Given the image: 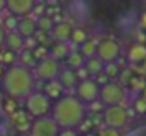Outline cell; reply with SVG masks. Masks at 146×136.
<instances>
[{
    "mask_svg": "<svg viewBox=\"0 0 146 136\" xmlns=\"http://www.w3.org/2000/svg\"><path fill=\"white\" fill-rule=\"evenodd\" d=\"M73 29H75V27H73L70 22H58V24H54V27H53V31H51V36H53V39H54L56 43H65V44H68L70 39H72Z\"/></svg>",
    "mask_w": 146,
    "mask_h": 136,
    "instance_id": "7c38bea8",
    "label": "cell"
},
{
    "mask_svg": "<svg viewBox=\"0 0 146 136\" xmlns=\"http://www.w3.org/2000/svg\"><path fill=\"white\" fill-rule=\"evenodd\" d=\"M129 119V112L124 105H117V107H106L104 111V124L107 128L121 131Z\"/></svg>",
    "mask_w": 146,
    "mask_h": 136,
    "instance_id": "ba28073f",
    "label": "cell"
},
{
    "mask_svg": "<svg viewBox=\"0 0 146 136\" xmlns=\"http://www.w3.org/2000/svg\"><path fill=\"white\" fill-rule=\"evenodd\" d=\"M5 39H7V31H5L3 26L0 24V49L5 46Z\"/></svg>",
    "mask_w": 146,
    "mask_h": 136,
    "instance_id": "484cf974",
    "label": "cell"
},
{
    "mask_svg": "<svg viewBox=\"0 0 146 136\" xmlns=\"http://www.w3.org/2000/svg\"><path fill=\"white\" fill-rule=\"evenodd\" d=\"M127 58H129L131 61H136V63L146 60V46H143V44H133V46L129 48Z\"/></svg>",
    "mask_w": 146,
    "mask_h": 136,
    "instance_id": "ffe728a7",
    "label": "cell"
},
{
    "mask_svg": "<svg viewBox=\"0 0 146 136\" xmlns=\"http://www.w3.org/2000/svg\"><path fill=\"white\" fill-rule=\"evenodd\" d=\"M36 3L37 2L34 0H7V10L10 15L21 19V17L29 15L36 9Z\"/></svg>",
    "mask_w": 146,
    "mask_h": 136,
    "instance_id": "30bf717a",
    "label": "cell"
},
{
    "mask_svg": "<svg viewBox=\"0 0 146 136\" xmlns=\"http://www.w3.org/2000/svg\"><path fill=\"white\" fill-rule=\"evenodd\" d=\"M85 70L90 73V75H100L106 71V65L97 58V56H92L85 61Z\"/></svg>",
    "mask_w": 146,
    "mask_h": 136,
    "instance_id": "d6986e66",
    "label": "cell"
},
{
    "mask_svg": "<svg viewBox=\"0 0 146 136\" xmlns=\"http://www.w3.org/2000/svg\"><path fill=\"white\" fill-rule=\"evenodd\" d=\"M51 107H53V101L44 92H33L26 99V111L29 116H33V119L51 116Z\"/></svg>",
    "mask_w": 146,
    "mask_h": 136,
    "instance_id": "5b68a950",
    "label": "cell"
},
{
    "mask_svg": "<svg viewBox=\"0 0 146 136\" xmlns=\"http://www.w3.org/2000/svg\"><path fill=\"white\" fill-rule=\"evenodd\" d=\"M99 101L102 102L106 107H117V105H124L127 102V90L124 85H121L115 80L106 82L104 85H100V95Z\"/></svg>",
    "mask_w": 146,
    "mask_h": 136,
    "instance_id": "3957f363",
    "label": "cell"
},
{
    "mask_svg": "<svg viewBox=\"0 0 146 136\" xmlns=\"http://www.w3.org/2000/svg\"><path fill=\"white\" fill-rule=\"evenodd\" d=\"M87 116V105L82 104L73 94H65L61 99L53 102L51 117L60 129H76Z\"/></svg>",
    "mask_w": 146,
    "mask_h": 136,
    "instance_id": "7a4b0ae2",
    "label": "cell"
},
{
    "mask_svg": "<svg viewBox=\"0 0 146 136\" xmlns=\"http://www.w3.org/2000/svg\"><path fill=\"white\" fill-rule=\"evenodd\" d=\"M58 82L65 89V92H72V90L75 92V89H76V85L80 82L78 71H75V70H72L68 67H63L61 71H60V75H58Z\"/></svg>",
    "mask_w": 146,
    "mask_h": 136,
    "instance_id": "8fae6325",
    "label": "cell"
},
{
    "mask_svg": "<svg viewBox=\"0 0 146 136\" xmlns=\"http://www.w3.org/2000/svg\"><path fill=\"white\" fill-rule=\"evenodd\" d=\"M37 31H41V33H49L53 31V27H54V24H53V21H51V17H46V15H42V17H37Z\"/></svg>",
    "mask_w": 146,
    "mask_h": 136,
    "instance_id": "603a6c76",
    "label": "cell"
},
{
    "mask_svg": "<svg viewBox=\"0 0 146 136\" xmlns=\"http://www.w3.org/2000/svg\"><path fill=\"white\" fill-rule=\"evenodd\" d=\"M12 123H14V126L17 128V129H31V119H29V114L27 112H22V111H17V112H14V116H12Z\"/></svg>",
    "mask_w": 146,
    "mask_h": 136,
    "instance_id": "ac0fdd59",
    "label": "cell"
},
{
    "mask_svg": "<svg viewBox=\"0 0 146 136\" xmlns=\"http://www.w3.org/2000/svg\"><path fill=\"white\" fill-rule=\"evenodd\" d=\"M68 55H70V48H68V44H65V43H56V44H53L51 49H49V56L54 58V60H58V61L68 58Z\"/></svg>",
    "mask_w": 146,
    "mask_h": 136,
    "instance_id": "e0dca14e",
    "label": "cell"
},
{
    "mask_svg": "<svg viewBox=\"0 0 146 136\" xmlns=\"http://www.w3.org/2000/svg\"><path fill=\"white\" fill-rule=\"evenodd\" d=\"M87 41H88V34H87L85 29H82V27H75V29H73V34H72L70 43L82 46V44H83V43H87Z\"/></svg>",
    "mask_w": 146,
    "mask_h": 136,
    "instance_id": "7402d4cb",
    "label": "cell"
},
{
    "mask_svg": "<svg viewBox=\"0 0 146 136\" xmlns=\"http://www.w3.org/2000/svg\"><path fill=\"white\" fill-rule=\"evenodd\" d=\"M61 68H63L61 61H58V60L51 58L49 55H46L44 58L37 60L36 67L33 68V73H34L36 80H41L44 83H49L53 80H58V75L61 71Z\"/></svg>",
    "mask_w": 146,
    "mask_h": 136,
    "instance_id": "277c9868",
    "label": "cell"
},
{
    "mask_svg": "<svg viewBox=\"0 0 146 136\" xmlns=\"http://www.w3.org/2000/svg\"><path fill=\"white\" fill-rule=\"evenodd\" d=\"M97 44H99V41L88 39L87 43H83V44L80 46V53L85 56V60H88V58H92V56L97 55Z\"/></svg>",
    "mask_w": 146,
    "mask_h": 136,
    "instance_id": "44dd1931",
    "label": "cell"
},
{
    "mask_svg": "<svg viewBox=\"0 0 146 136\" xmlns=\"http://www.w3.org/2000/svg\"><path fill=\"white\" fill-rule=\"evenodd\" d=\"M106 67L114 65L117 61V58L121 56V44L112 39V37H104L99 41L97 44V55H95Z\"/></svg>",
    "mask_w": 146,
    "mask_h": 136,
    "instance_id": "52a82bcc",
    "label": "cell"
},
{
    "mask_svg": "<svg viewBox=\"0 0 146 136\" xmlns=\"http://www.w3.org/2000/svg\"><path fill=\"white\" fill-rule=\"evenodd\" d=\"M58 136H78L76 129H61Z\"/></svg>",
    "mask_w": 146,
    "mask_h": 136,
    "instance_id": "4316f807",
    "label": "cell"
},
{
    "mask_svg": "<svg viewBox=\"0 0 146 136\" xmlns=\"http://www.w3.org/2000/svg\"><path fill=\"white\" fill-rule=\"evenodd\" d=\"M17 22H19V19L9 14V15L3 19V24H2V26H3V29H5L7 33H12V31H15V29H17Z\"/></svg>",
    "mask_w": 146,
    "mask_h": 136,
    "instance_id": "cb8c5ba5",
    "label": "cell"
},
{
    "mask_svg": "<svg viewBox=\"0 0 146 136\" xmlns=\"http://www.w3.org/2000/svg\"><path fill=\"white\" fill-rule=\"evenodd\" d=\"M85 56L80 53V51H70V55H68V58H66V67L75 70V71H78V70H82V68H85Z\"/></svg>",
    "mask_w": 146,
    "mask_h": 136,
    "instance_id": "2e32d148",
    "label": "cell"
},
{
    "mask_svg": "<svg viewBox=\"0 0 146 136\" xmlns=\"http://www.w3.org/2000/svg\"><path fill=\"white\" fill-rule=\"evenodd\" d=\"M99 136H121V131H117V129H112V128L104 126V128L99 131Z\"/></svg>",
    "mask_w": 146,
    "mask_h": 136,
    "instance_id": "d4e9b609",
    "label": "cell"
},
{
    "mask_svg": "<svg viewBox=\"0 0 146 136\" xmlns=\"http://www.w3.org/2000/svg\"><path fill=\"white\" fill-rule=\"evenodd\" d=\"M82 104H92V102L99 101V95H100V83L94 78H82L75 89V94H73Z\"/></svg>",
    "mask_w": 146,
    "mask_h": 136,
    "instance_id": "8992f818",
    "label": "cell"
},
{
    "mask_svg": "<svg viewBox=\"0 0 146 136\" xmlns=\"http://www.w3.org/2000/svg\"><path fill=\"white\" fill-rule=\"evenodd\" d=\"M143 24H145V26H146V14H145V15H143Z\"/></svg>",
    "mask_w": 146,
    "mask_h": 136,
    "instance_id": "f546056e",
    "label": "cell"
},
{
    "mask_svg": "<svg viewBox=\"0 0 146 136\" xmlns=\"http://www.w3.org/2000/svg\"><path fill=\"white\" fill-rule=\"evenodd\" d=\"M44 94L54 102V101H58V99H61V97L65 95V89L60 85L58 80H53V82L46 83V87H44Z\"/></svg>",
    "mask_w": 146,
    "mask_h": 136,
    "instance_id": "9a60e30c",
    "label": "cell"
},
{
    "mask_svg": "<svg viewBox=\"0 0 146 136\" xmlns=\"http://www.w3.org/2000/svg\"><path fill=\"white\" fill-rule=\"evenodd\" d=\"M26 46V39L17 33V31H12V33H7V39H5V48L12 53H17V51H22Z\"/></svg>",
    "mask_w": 146,
    "mask_h": 136,
    "instance_id": "5bb4252c",
    "label": "cell"
},
{
    "mask_svg": "<svg viewBox=\"0 0 146 136\" xmlns=\"http://www.w3.org/2000/svg\"><path fill=\"white\" fill-rule=\"evenodd\" d=\"M2 90L15 101H26L34 90L36 78L33 70L22 67V65H12L5 70V75L0 82Z\"/></svg>",
    "mask_w": 146,
    "mask_h": 136,
    "instance_id": "6da1fadb",
    "label": "cell"
},
{
    "mask_svg": "<svg viewBox=\"0 0 146 136\" xmlns=\"http://www.w3.org/2000/svg\"><path fill=\"white\" fill-rule=\"evenodd\" d=\"M3 10H7V0H0V14Z\"/></svg>",
    "mask_w": 146,
    "mask_h": 136,
    "instance_id": "83f0119b",
    "label": "cell"
},
{
    "mask_svg": "<svg viewBox=\"0 0 146 136\" xmlns=\"http://www.w3.org/2000/svg\"><path fill=\"white\" fill-rule=\"evenodd\" d=\"M15 31L21 34L24 39H27V37H31V36H34L37 33V21L34 17H31V15L21 17L19 22H17V29Z\"/></svg>",
    "mask_w": 146,
    "mask_h": 136,
    "instance_id": "4fadbf2b",
    "label": "cell"
},
{
    "mask_svg": "<svg viewBox=\"0 0 146 136\" xmlns=\"http://www.w3.org/2000/svg\"><path fill=\"white\" fill-rule=\"evenodd\" d=\"M3 75H5V70H3L2 63H0V82H2V78H3Z\"/></svg>",
    "mask_w": 146,
    "mask_h": 136,
    "instance_id": "f1b7e54d",
    "label": "cell"
},
{
    "mask_svg": "<svg viewBox=\"0 0 146 136\" xmlns=\"http://www.w3.org/2000/svg\"><path fill=\"white\" fill-rule=\"evenodd\" d=\"M29 131H31V136H58L61 129L51 116H46V117L33 119Z\"/></svg>",
    "mask_w": 146,
    "mask_h": 136,
    "instance_id": "9c48e42d",
    "label": "cell"
}]
</instances>
